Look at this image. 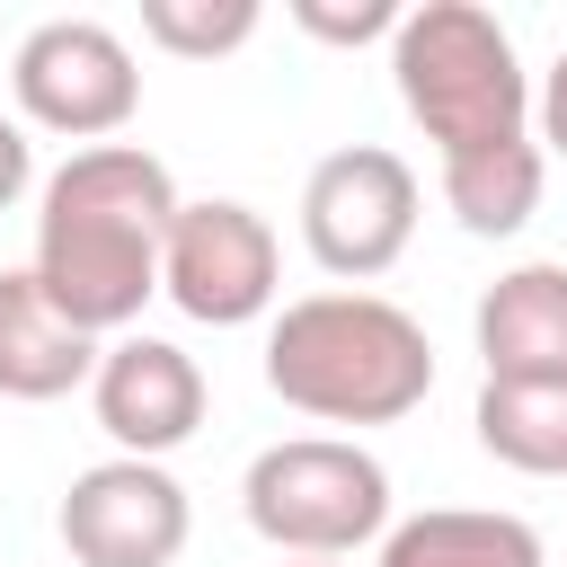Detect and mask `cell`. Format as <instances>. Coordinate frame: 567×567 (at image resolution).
Returning a JSON list of instances; mask_svg holds the SVG:
<instances>
[{"mask_svg": "<svg viewBox=\"0 0 567 567\" xmlns=\"http://www.w3.org/2000/svg\"><path fill=\"white\" fill-rule=\"evenodd\" d=\"M372 567H549L540 532L523 514H496V505H425L408 523L381 532V558Z\"/></svg>", "mask_w": 567, "mask_h": 567, "instance_id": "cell-12", "label": "cell"}, {"mask_svg": "<svg viewBox=\"0 0 567 567\" xmlns=\"http://www.w3.org/2000/svg\"><path fill=\"white\" fill-rule=\"evenodd\" d=\"M478 443L523 478H567V381H478Z\"/></svg>", "mask_w": 567, "mask_h": 567, "instance_id": "cell-14", "label": "cell"}, {"mask_svg": "<svg viewBox=\"0 0 567 567\" xmlns=\"http://www.w3.org/2000/svg\"><path fill=\"white\" fill-rule=\"evenodd\" d=\"M478 363L487 381H567V266L532 257L478 292Z\"/></svg>", "mask_w": 567, "mask_h": 567, "instance_id": "cell-10", "label": "cell"}, {"mask_svg": "<svg viewBox=\"0 0 567 567\" xmlns=\"http://www.w3.org/2000/svg\"><path fill=\"white\" fill-rule=\"evenodd\" d=\"M540 186H549V151L540 142H505V151H470V159H443V204L470 239H514L532 213H540Z\"/></svg>", "mask_w": 567, "mask_h": 567, "instance_id": "cell-13", "label": "cell"}, {"mask_svg": "<svg viewBox=\"0 0 567 567\" xmlns=\"http://www.w3.org/2000/svg\"><path fill=\"white\" fill-rule=\"evenodd\" d=\"M266 390L319 425H399L434 390V346L381 292H301L266 328Z\"/></svg>", "mask_w": 567, "mask_h": 567, "instance_id": "cell-2", "label": "cell"}, {"mask_svg": "<svg viewBox=\"0 0 567 567\" xmlns=\"http://www.w3.org/2000/svg\"><path fill=\"white\" fill-rule=\"evenodd\" d=\"M53 532L80 567H177V549L195 532V505L168 478V461H124L115 452V461H97L62 487Z\"/></svg>", "mask_w": 567, "mask_h": 567, "instance_id": "cell-8", "label": "cell"}, {"mask_svg": "<svg viewBox=\"0 0 567 567\" xmlns=\"http://www.w3.org/2000/svg\"><path fill=\"white\" fill-rule=\"evenodd\" d=\"M9 89H18V115L44 124V133H71V142H115L142 106V71H133V44L106 27V18H44L18 62H9Z\"/></svg>", "mask_w": 567, "mask_h": 567, "instance_id": "cell-7", "label": "cell"}, {"mask_svg": "<svg viewBox=\"0 0 567 567\" xmlns=\"http://www.w3.org/2000/svg\"><path fill=\"white\" fill-rule=\"evenodd\" d=\"M177 204V177L142 142H89L44 177L27 275L80 337H133L142 301L159 292V239Z\"/></svg>", "mask_w": 567, "mask_h": 567, "instance_id": "cell-1", "label": "cell"}, {"mask_svg": "<svg viewBox=\"0 0 567 567\" xmlns=\"http://www.w3.org/2000/svg\"><path fill=\"white\" fill-rule=\"evenodd\" d=\"M89 408L106 425V443L124 461H168L195 425H204V363L168 337H115L89 372Z\"/></svg>", "mask_w": 567, "mask_h": 567, "instance_id": "cell-9", "label": "cell"}, {"mask_svg": "<svg viewBox=\"0 0 567 567\" xmlns=\"http://www.w3.org/2000/svg\"><path fill=\"white\" fill-rule=\"evenodd\" d=\"M390 80H399V106L425 124L434 168L470 159V151L532 142V71H523L514 35L496 27V9H478V0L399 9Z\"/></svg>", "mask_w": 567, "mask_h": 567, "instance_id": "cell-3", "label": "cell"}, {"mask_svg": "<svg viewBox=\"0 0 567 567\" xmlns=\"http://www.w3.org/2000/svg\"><path fill=\"white\" fill-rule=\"evenodd\" d=\"M142 35L177 62H213L257 35V0H142Z\"/></svg>", "mask_w": 567, "mask_h": 567, "instance_id": "cell-15", "label": "cell"}, {"mask_svg": "<svg viewBox=\"0 0 567 567\" xmlns=\"http://www.w3.org/2000/svg\"><path fill=\"white\" fill-rule=\"evenodd\" d=\"M292 567H337V558H292Z\"/></svg>", "mask_w": 567, "mask_h": 567, "instance_id": "cell-19", "label": "cell"}, {"mask_svg": "<svg viewBox=\"0 0 567 567\" xmlns=\"http://www.w3.org/2000/svg\"><path fill=\"white\" fill-rule=\"evenodd\" d=\"M532 142L567 159V44H558V62H549L540 89H532Z\"/></svg>", "mask_w": 567, "mask_h": 567, "instance_id": "cell-17", "label": "cell"}, {"mask_svg": "<svg viewBox=\"0 0 567 567\" xmlns=\"http://www.w3.org/2000/svg\"><path fill=\"white\" fill-rule=\"evenodd\" d=\"M416 204H425V195H416V168H408L399 151L346 142V151H328V159L301 177V248H310L328 275L372 284V275H390V266L408 257Z\"/></svg>", "mask_w": 567, "mask_h": 567, "instance_id": "cell-5", "label": "cell"}, {"mask_svg": "<svg viewBox=\"0 0 567 567\" xmlns=\"http://www.w3.org/2000/svg\"><path fill=\"white\" fill-rule=\"evenodd\" d=\"M292 27L319 44H372L399 35V0H292Z\"/></svg>", "mask_w": 567, "mask_h": 567, "instance_id": "cell-16", "label": "cell"}, {"mask_svg": "<svg viewBox=\"0 0 567 567\" xmlns=\"http://www.w3.org/2000/svg\"><path fill=\"white\" fill-rule=\"evenodd\" d=\"M159 292L204 319V328H248L275 310L284 292V248H275V221L239 195H204V204H177L168 239H159Z\"/></svg>", "mask_w": 567, "mask_h": 567, "instance_id": "cell-6", "label": "cell"}, {"mask_svg": "<svg viewBox=\"0 0 567 567\" xmlns=\"http://www.w3.org/2000/svg\"><path fill=\"white\" fill-rule=\"evenodd\" d=\"M239 514L284 558H346L390 532V470L346 434H284L248 461Z\"/></svg>", "mask_w": 567, "mask_h": 567, "instance_id": "cell-4", "label": "cell"}, {"mask_svg": "<svg viewBox=\"0 0 567 567\" xmlns=\"http://www.w3.org/2000/svg\"><path fill=\"white\" fill-rule=\"evenodd\" d=\"M27 186H35V142H27L18 115H0V213H9Z\"/></svg>", "mask_w": 567, "mask_h": 567, "instance_id": "cell-18", "label": "cell"}, {"mask_svg": "<svg viewBox=\"0 0 567 567\" xmlns=\"http://www.w3.org/2000/svg\"><path fill=\"white\" fill-rule=\"evenodd\" d=\"M97 354H106V346L80 337V328L44 301V284H35L27 266H0V399H27V408L71 399V390H89Z\"/></svg>", "mask_w": 567, "mask_h": 567, "instance_id": "cell-11", "label": "cell"}]
</instances>
